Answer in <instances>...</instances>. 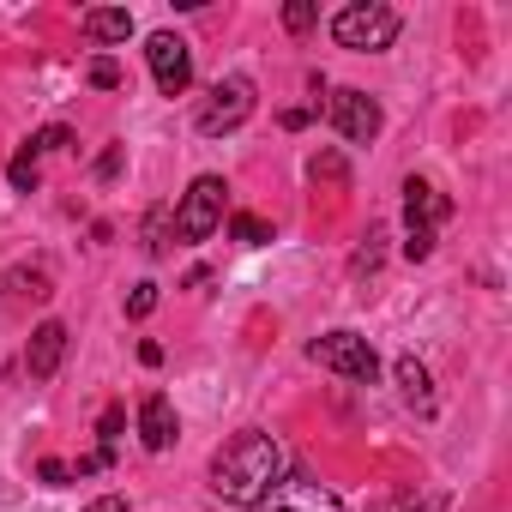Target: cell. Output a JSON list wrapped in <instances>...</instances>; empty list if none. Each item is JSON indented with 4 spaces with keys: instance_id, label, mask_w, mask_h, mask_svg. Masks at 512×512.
<instances>
[{
    "instance_id": "1",
    "label": "cell",
    "mask_w": 512,
    "mask_h": 512,
    "mask_svg": "<svg viewBox=\"0 0 512 512\" xmlns=\"http://www.w3.org/2000/svg\"><path fill=\"white\" fill-rule=\"evenodd\" d=\"M284 476H290V458L266 428H241L211 452V494L229 506H260Z\"/></svg>"
},
{
    "instance_id": "2",
    "label": "cell",
    "mask_w": 512,
    "mask_h": 512,
    "mask_svg": "<svg viewBox=\"0 0 512 512\" xmlns=\"http://www.w3.org/2000/svg\"><path fill=\"white\" fill-rule=\"evenodd\" d=\"M398 31H404V19L386 7V0H350V7L332 19L338 49H356V55H380V49H392Z\"/></svg>"
},
{
    "instance_id": "3",
    "label": "cell",
    "mask_w": 512,
    "mask_h": 512,
    "mask_svg": "<svg viewBox=\"0 0 512 512\" xmlns=\"http://www.w3.org/2000/svg\"><path fill=\"white\" fill-rule=\"evenodd\" d=\"M446 217H452V199H446L434 181L410 175V181H404V229H410L404 260H410V266H422L428 253H434V235H440V223H446Z\"/></svg>"
},
{
    "instance_id": "4",
    "label": "cell",
    "mask_w": 512,
    "mask_h": 512,
    "mask_svg": "<svg viewBox=\"0 0 512 512\" xmlns=\"http://www.w3.org/2000/svg\"><path fill=\"white\" fill-rule=\"evenodd\" d=\"M223 175H199L187 193H181V205H175V241L181 247H199V241H211V229L223 223Z\"/></svg>"
},
{
    "instance_id": "5",
    "label": "cell",
    "mask_w": 512,
    "mask_h": 512,
    "mask_svg": "<svg viewBox=\"0 0 512 512\" xmlns=\"http://www.w3.org/2000/svg\"><path fill=\"white\" fill-rule=\"evenodd\" d=\"M308 362H320V368H332L338 380H356V386H374V374H380V356H374V344L362 332H326V338H314Z\"/></svg>"
},
{
    "instance_id": "6",
    "label": "cell",
    "mask_w": 512,
    "mask_h": 512,
    "mask_svg": "<svg viewBox=\"0 0 512 512\" xmlns=\"http://www.w3.org/2000/svg\"><path fill=\"white\" fill-rule=\"evenodd\" d=\"M247 115H253V79H247V73H229V79L211 85V97L199 103L193 127H199L205 139H223V133H235Z\"/></svg>"
},
{
    "instance_id": "7",
    "label": "cell",
    "mask_w": 512,
    "mask_h": 512,
    "mask_svg": "<svg viewBox=\"0 0 512 512\" xmlns=\"http://www.w3.org/2000/svg\"><path fill=\"white\" fill-rule=\"evenodd\" d=\"M145 61H151V79H157L163 97H187V85H193V49L175 31H157L145 43Z\"/></svg>"
},
{
    "instance_id": "8",
    "label": "cell",
    "mask_w": 512,
    "mask_h": 512,
    "mask_svg": "<svg viewBox=\"0 0 512 512\" xmlns=\"http://www.w3.org/2000/svg\"><path fill=\"white\" fill-rule=\"evenodd\" d=\"M332 127L350 139V145H374L380 139V127H386V115H380V103L368 97V91H332Z\"/></svg>"
},
{
    "instance_id": "9",
    "label": "cell",
    "mask_w": 512,
    "mask_h": 512,
    "mask_svg": "<svg viewBox=\"0 0 512 512\" xmlns=\"http://www.w3.org/2000/svg\"><path fill=\"white\" fill-rule=\"evenodd\" d=\"M260 512H344V500H338L326 482H314V476H284V482L260 500Z\"/></svg>"
},
{
    "instance_id": "10",
    "label": "cell",
    "mask_w": 512,
    "mask_h": 512,
    "mask_svg": "<svg viewBox=\"0 0 512 512\" xmlns=\"http://www.w3.org/2000/svg\"><path fill=\"white\" fill-rule=\"evenodd\" d=\"M61 362H67V326H61V320H43V326L31 332V350H25V374L43 386V380H55V374H61Z\"/></svg>"
},
{
    "instance_id": "11",
    "label": "cell",
    "mask_w": 512,
    "mask_h": 512,
    "mask_svg": "<svg viewBox=\"0 0 512 512\" xmlns=\"http://www.w3.org/2000/svg\"><path fill=\"white\" fill-rule=\"evenodd\" d=\"M175 434H181L175 404H169L163 392H145V398H139V440H145V452H169Z\"/></svg>"
},
{
    "instance_id": "12",
    "label": "cell",
    "mask_w": 512,
    "mask_h": 512,
    "mask_svg": "<svg viewBox=\"0 0 512 512\" xmlns=\"http://www.w3.org/2000/svg\"><path fill=\"white\" fill-rule=\"evenodd\" d=\"M79 31H85L91 43H127V37H133V13H127V7H91V13L79 19Z\"/></svg>"
},
{
    "instance_id": "13",
    "label": "cell",
    "mask_w": 512,
    "mask_h": 512,
    "mask_svg": "<svg viewBox=\"0 0 512 512\" xmlns=\"http://www.w3.org/2000/svg\"><path fill=\"white\" fill-rule=\"evenodd\" d=\"M398 392H404V404L410 410H422V416H434V380H428V368L416 362V356H398Z\"/></svg>"
},
{
    "instance_id": "14",
    "label": "cell",
    "mask_w": 512,
    "mask_h": 512,
    "mask_svg": "<svg viewBox=\"0 0 512 512\" xmlns=\"http://www.w3.org/2000/svg\"><path fill=\"white\" fill-rule=\"evenodd\" d=\"M169 241H175V205H151V217H145V253L163 260Z\"/></svg>"
},
{
    "instance_id": "15",
    "label": "cell",
    "mask_w": 512,
    "mask_h": 512,
    "mask_svg": "<svg viewBox=\"0 0 512 512\" xmlns=\"http://www.w3.org/2000/svg\"><path fill=\"white\" fill-rule=\"evenodd\" d=\"M229 235H235L241 247H266V241H272V223L253 217V211H235V217H229Z\"/></svg>"
},
{
    "instance_id": "16",
    "label": "cell",
    "mask_w": 512,
    "mask_h": 512,
    "mask_svg": "<svg viewBox=\"0 0 512 512\" xmlns=\"http://www.w3.org/2000/svg\"><path fill=\"white\" fill-rule=\"evenodd\" d=\"M7 181H13V193H37L43 175H37V151H31V145H19V157L7 163Z\"/></svg>"
},
{
    "instance_id": "17",
    "label": "cell",
    "mask_w": 512,
    "mask_h": 512,
    "mask_svg": "<svg viewBox=\"0 0 512 512\" xmlns=\"http://www.w3.org/2000/svg\"><path fill=\"white\" fill-rule=\"evenodd\" d=\"M314 19H320L314 0H290V7H284V31H290V37H308V31H314Z\"/></svg>"
},
{
    "instance_id": "18",
    "label": "cell",
    "mask_w": 512,
    "mask_h": 512,
    "mask_svg": "<svg viewBox=\"0 0 512 512\" xmlns=\"http://www.w3.org/2000/svg\"><path fill=\"white\" fill-rule=\"evenodd\" d=\"M157 314V284H133L127 296V320H151Z\"/></svg>"
},
{
    "instance_id": "19",
    "label": "cell",
    "mask_w": 512,
    "mask_h": 512,
    "mask_svg": "<svg viewBox=\"0 0 512 512\" xmlns=\"http://www.w3.org/2000/svg\"><path fill=\"white\" fill-rule=\"evenodd\" d=\"M121 428H127V410H121V404H109V410H103V422H97V434H103V452H109V458H115Z\"/></svg>"
},
{
    "instance_id": "20",
    "label": "cell",
    "mask_w": 512,
    "mask_h": 512,
    "mask_svg": "<svg viewBox=\"0 0 512 512\" xmlns=\"http://www.w3.org/2000/svg\"><path fill=\"white\" fill-rule=\"evenodd\" d=\"M380 241H386V235H380V229H368V241H362V247H356V260H350V272H356V278H362V272H374V266H380Z\"/></svg>"
},
{
    "instance_id": "21",
    "label": "cell",
    "mask_w": 512,
    "mask_h": 512,
    "mask_svg": "<svg viewBox=\"0 0 512 512\" xmlns=\"http://www.w3.org/2000/svg\"><path fill=\"white\" fill-rule=\"evenodd\" d=\"M25 145L43 157V151H67V145H73V133H67V127H43V133H31Z\"/></svg>"
},
{
    "instance_id": "22",
    "label": "cell",
    "mask_w": 512,
    "mask_h": 512,
    "mask_svg": "<svg viewBox=\"0 0 512 512\" xmlns=\"http://www.w3.org/2000/svg\"><path fill=\"white\" fill-rule=\"evenodd\" d=\"M85 79H91V85H97V91H115V85H121V67H115V61H109V55H97V61H91V73H85Z\"/></svg>"
},
{
    "instance_id": "23",
    "label": "cell",
    "mask_w": 512,
    "mask_h": 512,
    "mask_svg": "<svg viewBox=\"0 0 512 512\" xmlns=\"http://www.w3.org/2000/svg\"><path fill=\"white\" fill-rule=\"evenodd\" d=\"M37 476H43L49 488H61V482H73V464H61V458H43V464H37Z\"/></svg>"
},
{
    "instance_id": "24",
    "label": "cell",
    "mask_w": 512,
    "mask_h": 512,
    "mask_svg": "<svg viewBox=\"0 0 512 512\" xmlns=\"http://www.w3.org/2000/svg\"><path fill=\"white\" fill-rule=\"evenodd\" d=\"M416 506H422L416 494H380V500H374L368 512H416Z\"/></svg>"
},
{
    "instance_id": "25",
    "label": "cell",
    "mask_w": 512,
    "mask_h": 512,
    "mask_svg": "<svg viewBox=\"0 0 512 512\" xmlns=\"http://www.w3.org/2000/svg\"><path fill=\"white\" fill-rule=\"evenodd\" d=\"M85 512H127V494H97Z\"/></svg>"
},
{
    "instance_id": "26",
    "label": "cell",
    "mask_w": 512,
    "mask_h": 512,
    "mask_svg": "<svg viewBox=\"0 0 512 512\" xmlns=\"http://www.w3.org/2000/svg\"><path fill=\"white\" fill-rule=\"evenodd\" d=\"M278 121H284V127H290V133H302V127H308V121H314V109H284V115H278Z\"/></svg>"
},
{
    "instance_id": "27",
    "label": "cell",
    "mask_w": 512,
    "mask_h": 512,
    "mask_svg": "<svg viewBox=\"0 0 512 512\" xmlns=\"http://www.w3.org/2000/svg\"><path fill=\"white\" fill-rule=\"evenodd\" d=\"M115 169H121V145H115V151H103V163H97V181H115Z\"/></svg>"
},
{
    "instance_id": "28",
    "label": "cell",
    "mask_w": 512,
    "mask_h": 512,
    "mask_svg": "<svg viewBox=\"0 0 512 512\" xmlns=\"http://www.w3.org/2000/svg\"><path fill=\"white\" fill-rule=\"evenodd\" d=\"M314 175H326V181H344V163H338V157H314Z\"/></svg>"
}]
</instances>
